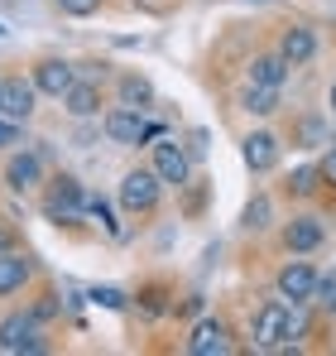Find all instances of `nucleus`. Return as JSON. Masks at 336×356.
<instances>
[{
  "label": "nucleus",
  "instance_id": "28",
  "mask_svg": "<svg viewBox=\"0 0 336 356\" xmlns=\"http://www.w3.org/2000/svg\"><path fill=\"white\" fill-rule=\"evenodd\" d=\"M5 245H15V236H10V227L0 222V250H5Z\"/></svg>",
  "mask_w": 336,
  "mask_h": 356
},
{
  "label": "nucleus",
  "instance_id": "22",
  "mask_svg": "<svg viewBox=\"0 0 336 356\" xmlns=\"http://www.w3.org/2000/svg\"><path fill=\"white\" fill-rule=\"evenodd\" d=\"M269 227V197H255L245 207V232H264Z\"/></svg>",
  "mask_w": 336,
  "mask_h": 356
},
{
  "label": "nucleus",
  "instance_id": "8",
  "mask_svg": "<svg viewBox=\"0 0 336 356\" xmlns=\"http://www.w3.org/2000/svg\"><path fill=\"white\" fill-rule=\"evenodd\" d=\"M149 169L159 174L164 188H187V183H192V154H187L178 140H159V145H154Z\"/></svg>",
  "mask_w": 336,
  "mask_h": 356
},
{
  "label": "nucleus",
  "instance_id": "10",
  "mask_svg": "<svg viewBox=\"0 0 336 356\" xmlns=\"http://www.w3.org/2000/svg\"><path fill=\"white\" fill-rule=\"evenodd\" d=\"M279 241H283L288 255H312V250L327 241V222H322L317 212H298V217L279 232Z\"/></svg>",
  "mask_w": 336,
  "mask_h": 356
},
{
  "label": "nucleus",
  "instance_id": "13",
  "mask_svg": "<svg viewBox=\"0 0 336 356\" xmlns=\"http://www.w3.org/2000/svg\"><path fill=\"white\" fill-rule=\"evenodd\" d=\"M34 260L24 255V250H15V245H5L0 250V298H15V294H24L29 284H34Z\"/></svg>",
  "mask_w": 336,
  "mask_h": 356
},
{
  "label": "nucleus",
  "instance_id": "9",
  "mask_svg": "<svg viewBox=\"0 0 336 356\" xmlns=\"http://www.w3.org/2000/svg\"><path fill=\"white\" fill-rule=\"evenodd\" d=\"M283 327H288V303H283V298L264 303V308L250 318V342H255V352H279Z\"/></svg>",
  "mask_w": 336,
  "mask_h": 356
},
{
  "label": "nucleus",
  "instance_id": "3",
  "mask_svg": "<svg viewBox=\"0 0 336 356\" xmlns=\"http://www.w3.org/2000/svg\"><path fill=\"white\" fill-rule=\"evenodd\" d=\"M115 197H120V212L125 217H154L159 212V202H164V183L154 169H125L120 178V188H115Z\"/></svg>",
  "mask_w": 336,
  "mask_h": 356
},
{
  "label": "nucleus",
  "instance_id": "12",
  "mask_svg": "<svg viewBox=\"0 0 336 356\" xmlns=\"http://www.w3.org/2000/svg\"><path fill=\"white\" fill-rule=\"evenodd\" d=\"M29 82L39 87V97H53V102H62V92L77 82V67L67 58H39L34 67H29Z\"/></svg>",
  "mask_w": 336,
  "mask_h": 356
},
{
  "label": "nucleus",
  "instance_id": "24",
  "mask_svg": "<svg viewBox=\"0 0 336 356\" xmlns=\"http://www.w3.org/2000/svg\"><path fill=\"white\" fill-rule=\"evenodd\" d=\"M62 15H72V19H87V15H96L101 10V0H53Z\"/></svg>",
  "mask_w": 336,
  "mask_h": 356
},
{
  "label": "nucleus",
  "instance_id": "21",
  "mask_svg": "<svg viewBox=\"0 0 336 356\" xmlns=\"http://www.w3.org/2000/svg\"><path fill=\"white\" fill-rule=\"evenodd\" d=\"M29 313H34L39 323H53L58 313H62V298H58L53 289H44V294H39V298H34V303H29Z\"/></svg>",
  "mask_w": 336,
  "mask_h": 356
},
{
  "label": "nucleus",
  "instance_id": "14",
  "mask_svg": "<svg viewBox=\"0 0 336 356\" xmlns=\"http://www.w3.org/2000/svg\"><path fill=\"white\" fill-rule=\"evenodd\" d=\"M240 154H245V164H250L255 174H274V169H279L283 145H279L274 130H250V135L240 140Z\"/></svg>",
  "mask_w": 336,
  "mask_h": 356
},
{
  "label": "nucleus",
  "instance_id": "5",
  "mask_svg": "<svg viewBox=\"0 0 336 356\" xmlns=\"http://www.w3.org/2000/svg\"><path fill=\"white\" fill-rule=\"evenodd\" d=\"M34 111H39V87L24 72H0V116L29 125Z\"/></svg>",
  "mask_w": 336,
  "mask_h": 356
},
{
  "label": "nucleus",
  "instance_id": "17",
  "mask_svg": "<svg viewBox=\"0 0 336 356\" xmlns=\"http://www.w3.org/2000/svg\"><path fill=\"white\" fill-rule=\"evenodd\" d=\"M288 72H293V67H288L279 54H260V58L245 67V82H250V87H274V92H283Z\"/></svg>",
  "mask_w": 336,
  "mask_h": 356
},
{
  "label": "nucleus",
  "instance_id": "19",
  "mask_svg": "<svg viewBox=\"0 0 336 356\" xmlns=\"http://www.w3.org/2000/svg\"><path fill=\"white\" fill-rule=\"evenodd\" d=\"M240 111H245V116H274V111H279V92H274V87H250V82H245V92H240Z\"/></svg>",
  "mask_w": 336,
  "mask_h": 356
},
{
  "label": "nucleus",
  "instance_id": "15",
  "mask_svg": "<svg viewBox=\"0 0 336 356\" xmlns=\"http://www.w3.org/2000/svg\"><path fill=\"white\" fill-rule=\"evenodd\" d=\"M288 67H308V63L317 58V34L308 29V24H288L279 34V49H274Z\"/></svg>",
  "mask_w": 336,
  "mask_h": 356
},
{
  "label": "nucleus",
  "instance_id": "16",
  "mask_svg": "<svg viewBox=\"0 0 336 356\" xmlns=\"http://www.w3.org/2000/svg\"><path fill=\"white\" fill-rule=\"evenodd\" d=\"M62 106H67L72 120H96L101 116V87H96L92 77H77V82L62 92Z\"/></svg>",
  "mask_w": 336,
  "mask_h": 356
},
{
  "label": "nucleus",
  "instance_id": "23",
  "mask_svg": "<svg viewBox=\"0 0 336 356\" xmlns=\"http://www.w3.org/2000/svg\"><path fill=\"white\" fill-rule=\"evenodd\" d=\"M140 308H144L149 318H164V313H168V303H164V289H154V284H149V289H140Z\"/></svg>",
  "mask_w": 336,
  "mask_h": 356
},
{
  "label": "nucleus",
  "instance_id": "6",
  "mask_svg": "<svg viewBox=\"0 0 336 356\" xmlns=\"http://www.w3.org/2000/svg\"><path fill=\"white\" fill-rule=\"evenodd\" d=\"M0 178H5V188H10V193H39V183L49 178V164H44V154H39V149H10Z\"/></svg>",
  "mask_w": 336,
  "mask_h": 356
},
{
  "label": "nucleus",
  "instance_id": "1",
  "mask_svg": "<svg viewBox=\"0 0 336 356\" xmlns=\"http://www.w3.org/2000/svg\"><path fill=\"white\" fill-rule=\"evenodd\" d=\"M39 207L53 227H72L87 217V188L77 183L72 174H53L39 183Z\"/></svg>",
  "mask_w": 336,
  "mask_h": 356
},
{
  "label": "nucleus",
  "instance_id": "27",
  "mask_svg": "<svg viewBox=\"0 0 336 356\" xmlns=\"http://www.w3.org/2000/svg\"><path fill=\"white\" fill-rule=\"evenodd\" d=\"M92 303H101V308L120 313V308H125V294H120V289H92Z\"/></svg>",
  "mask_w": 336,
  "mask_h": 356
},
{
  "label": "nucleus",
  "instance_id": "18",
  "mask_svg": "<svg viewBox=\"0 0 336 356\" xmlns=\"http://www.w3.org/2000/svg\"><path fill=\"white\" fill-rule=\"evenodd\" d=\"M115 97H120V106H130V111H149V106H154V87H149V77H140V72H120V77H115Z\"/></svg>",
  "mask_w": 336,
  "mask_h": 356
},
{
  "label": "nucleus",
  "instance_id": "7",
  "mask_svg": "<svg viewBox=\"0 0 336 356\" xmlns=\"http://www.w3.org/2000/svg\"><path fill=\"white\" fill-rule=\"evenodd\" d=\"M312 289H317V265L312 260H303V255H293V260H283L279 275H274V294L283 303H312Z\"/></svg>",
  "mask_w": 336,
  "mask_h": 356
},
{
  "label": "nucleus",
  "instance_id": "29",
  "mask_svg": "<svg viewBox=\"0 0 336 356\" xmlns=\"http://www.w3.org/2000/svg\"><path fill=\"white\" fill-rule=\"evenodd\" d=\"M332 116H336V82H332Z\"/></svg>",
  "mask_w": 336,
  "mask_h": 356
},
{
  "label": "nucleus",
  "instance_id": "2",
  "mask_svg": "<svg viewBox=\"0 0 336 356\" xmlns=\"http://www.w3.org/2000/svg\"><path fill=\"white\" fill-rule=\"evenodd\" d=\"M0 352L5 356H44L49 352V323H39L29 308H15L0 318Z\"/></svg>",
  "mask_w": 336,
  "mask_h": 356
},
{
  "label": "nucleus",
  "instance_id": "4",
  "mask_svg": "<svg viewBox=\"0 0 336 356\" xmlns=\"http://www.w3.org/2000/svg\"><path fill=\"white\" fill-rule=\"evenodd\" d=\"M96 120H101V135H106L111 145H120V149H140L144 140L159 135V130L144 120V111H130V106H120V102H115L111 111H101Z\"/></svg>",
  "mask_w": 336,
  "mask_h": 356
},
{
  "label": "nucleus",
  "instance_id": "26",
  "mask_svg": "<svg viewBox=\"0 0 336 356\" xmlns=\"http://www.w3.org/2000/svg\"><path fill=\"white\" fill-rule=\"evenodd\" d=\"M317 178H322V188H327V193H336V145L317 159Z\"/></svg>",
  "mask_w": 336,
  "mask_h": 356
},
{
  "label": "nucleus",
  "instance_id": "11",
  "mask_svg": "<svg viewBox=\"0 0 336 356\" xmlns=\"http://www.w3.org/2000/svg\"><path fill=\"white\" fill-rule=\"evenodd\" d=\"M187 356H230L235 352V342H230V327H226L221 318H202V323H192V332H187Z\"/></svg>",
  "mask_w": 336,
  "mask_h": 356
},
{
  "label": "nucleus",
  "instance_id": "20",
  "mask_svg": "<svg viewBox=\"0 0 336 356\" xmlns=\"http://www.w3.org/2000/svg\"><path fill=\"white\" fill-rule=\"evenodd\" d=\"M283 188H288V197H312V193L322 188V178H317V164H303L298 174H288V183H283Z\"/></svg>",
  "mask_w": 336,
  "mask_h": 356
},
{
  "label": "nucleus",
  "instance_id": "25",
  "mask_svg": "<svg viewBox=\"0 0 336 356\" xmlns=\"http://www.w3.org/2000/svg\"><path fill=\"white\" fill-rule=\"evenodd\" d=\"M19 140H24V125H19V120H10V116H0V149L10 154Z\"/></svg>",
  "mask_w": 336,
  "mask_h": 356
}]
</instances>
